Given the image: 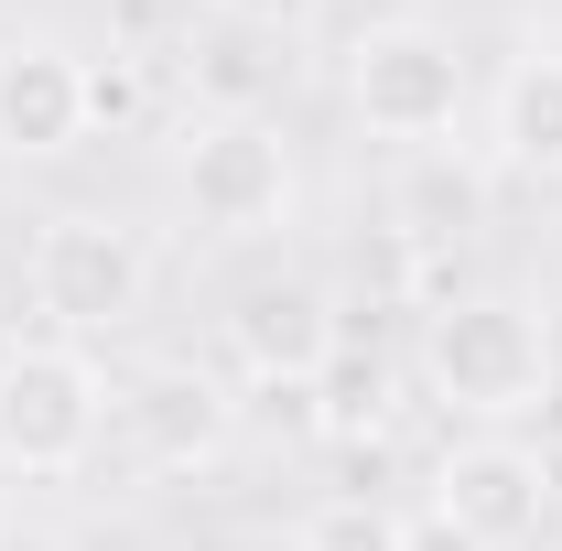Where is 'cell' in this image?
Wrapping results in <instances>:
<instances>
[{"instance_id":"obj_11","label":"cell","mask_w":562,"mask_h":551,"mask_svg":"<svg viewBox=\"0 0 562 551\" xmlns=\"http://www.w3.org/2000/svg\"><path fill=\"white\" fill-rule=\"evenodd\" d=\"M487 151L519 184H562V44H519L487 87Z\"/></svg>"},{"instance_id":"obj_1","label":"cell","mask_w":562,"mask_h":551,"mask_svg":"<svg viewBox=\"0 0 562 551\" xmlns=\"http://www.w3.org/2000/svg\"><path fill=\"white\" fill-rule=\"evenodd\" d=\"M422 390L476 432H519L552 401V314L530 292H432L422 303Z\"/></svg>"},{"instance_id":"obj_12","label":"cell","mask_w":562,"mask_h":551,"mask_svg":"<svg viewBox=\"0 0 562 551\" xmlns=\"http://www.w3.org/2000/svg\"><path fill=\"white\" fill-rule=\"evenodd\" d=\"M390 421H401V368L336 346L325 379H314V443H379Z\"/></svg>"},{"instance_id":"obj_17","label":"cell","mask_w":562,"mask_h":551,"mask_svg":"<svg viewBox=\"0 0 562 551\" xmlns=\"http://www.w3.org/2000/svg\"><path fill=\"white\" fill-rule=\"evenodd\" d=\"M401 551H487V541H476V530H454V519L422 497V508H401Z\"/></svg>"},{"instance_id":"obj_8","label":"cell","mask_w":562,"mask_h":551,"mask_svg":"<svg viewBox=\"0 0 562 551\" xmlns=\"http://www.w3.org/2000/svg\"><path fill=\"white\" fill-rule=\"evenodd\" d=\"M216 346H227V368L249 379V390H292V379H325V357L347 346L336 325V292L303 271H271L249 281L227 314H216Z\"/></svg>"},{"instance_id":"obj_18","label":"cell","mask_w":562,"mask_h":551,"mask_svg":"<svg viewBox=\"0 0 562 551\" xmlns=\"http://www.w3.org/2000/svg\"><path fill=\"white\" fill-rule=\"evenodd\" d=\"M0 551H76L55 519H22V508H0Z\"/></svg>"},{"instance_id":"obj_2","label":"cell","mask_w":562,"mask_h":551,"mask_svg":"<svg viewBox=\"0 0 562 551\" xmlns=\"http://www.w3.org/2000/svg\"><path fill=\"white\" fill-rule=\"evenodd\" d=\"M336 98L368 140L390 151H443L476 109V66H465V33L454 22H422V11H379L357 22L347 55H336Z\"/></svg>"},{"instance_id":"obj_4","label":"cell","mask_w":562,"mask_h":551,"mask_svg":"<svg viewBox=\"0 0 562 551\" xmlns=\"http://www.w3.org/2000/svg\"><path fill=\"white\" fill-rule=\"evenodd\" d=\"M22 292H33L44 336L109 346V336H131L140 303H151V238L120 206H55V216H33Z\"/></svg>"},{"instance_id":"obj_3","label":"cell","mask_w":562,"mask_h":551,"mask_svg":"<svg viewBox=\"0 0 562 551\" xmlns=\"http://www.w3.org/2000/svg\"><path fill=\"white\" fill-rule=\"evenodd\" d=\"M109 357L66 336H11L0 346V476L66 486L109 443Z\"/></svg>"},{"instance_id":"obj_10","label":"cell","mask_w":562,"mask_h":551,"mask_svg":"<svg viewBox=\"0 0 562 551\" xmlns=\"http://www.w3.org/2000/svg\"><path fill=\"white\" fill-rule=\"evenodd\" d=\"M173 76L195 98V120H281V87H292V44L249 33V22H195L173 44Z\"/></svg>"},{"instance_id":"obj_13","label":"cell","mask_w":562,"mask_h":551,"mask_svg":"<svg viewBox=\"0 0 562 551\" xmlns=\"http://www.w3.org/2000/svg\"><path fill=\"white\" fill-rule=\"evenodd\" d=\"M465 216H476V173L454 162V140H443V151H412V195H401V238H422V249H432V238H454Z\"/></svg>"},{"instance_id":"obj_15","label":"cell","mask_w":562,"mask_h":551,"mask_svg":"<svg viewBox=\"0 0 562 551\" xmlns=\"http://www.w3.org/2000/svg\"><path fill=\"white\" fill-rule=\"evenodd\" d=\"M140 109H151V55L140 44L87 55V131H140Z\"/></svg>"},{"instance_id":"obj_6","label":"cell","mask_w":562,"mask_h":551,"mask_svg":"<svg viewBox=\"0 0 562 551\" xmlns=\"http://www.w3.org/2000/svg\"><path fill=\"white\" fill-rule=\"evenodd\" d=\"M552 454L530 443V432H454L443 454H432V508L454 519V530H476L487 551H519L552 530Z\"/></svg>"},{"instance_id":"obj_5","label":"cell","mask_w":562,"mask_h":551,"mask_svg":"<svg viewBox=\"0 0 562 551\" xmlns=\"http://www.w3.org/2000/svg\"><path fill=\"white\" fill-rule=\"evenodd\" d=\"M303 206V173H292V140L281 120H195L173 151V216L195 238H271Z\"/></svg>"},{"instance_id":"obj_7","label":"cell","mask_w":562,"mask_h":551,"mask_svg":"<svg viewBox=\"0 0 562 551\" xmlns=\"http://www.w3.org/2000/svg\"><path fill=\"white\" fill-rule=\"evenodd\" d=\"M109 432L131 443V465H151V476H195V465H216L238 443V401L195 357H151V368H131L109 390Z\"/></svg>"},{"instance_id":"obj_14","label":"cell","mask_w":562,"mask_h":551,"mask_svg":"<svg viewBox=\"0 0 562 551\" xmlns=\"http://www.w3.org/2000/svg\"><path fill=\"white\" fill-rule=\"evenodd\" d=\"M292 551H401V508H390V497H368V486H336V497H314V508H303Z\"/></svg>"},{"instance_id":"obj_9","label":"cell","mask_w":562,"mask_h":551,"mask_svg":"<svg viewBox=\"0 0 562 551\" xmlns=\"http://www.w3.org/2000/svg\"><path fill=\"white\" fill-rule=\"evenodd\" d=\"M87 44L66 33H0V162H66L87 151Z\"/></svg>"},{"instance_id":"obj_16","label":"cell","mask_w":562,"mask_h":551,"mask_svg":"<svg viewBox=\"0 0 562 551\" xmlns=\"http://www.w3.org/2000/svg\"><path fill=\"white\" fill-rule=\"evenodd\" d=\"M216 22H249V33H271V44H303L314 22H325V0H206Z\"/></svg>"}]
</instances>
